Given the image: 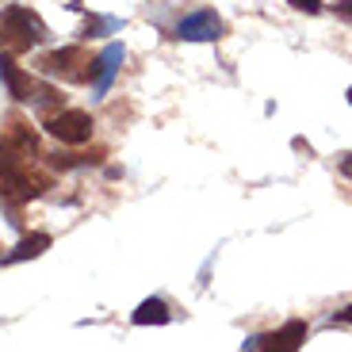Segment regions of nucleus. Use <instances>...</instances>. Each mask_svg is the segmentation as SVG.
I'll return each instance as SVG.
<instances>
[{
    "label": "nucleus",
    "instance_id": "obj_1",
    "mask_svg": "<svg viewBox=\"0 0 352 352\" xmlns=\"http://www.w3.org/2000/svg\"><path fill=\"white\" fill-rule=\"evenodd\" d=\"M46 38H50V31L31 8H23V4L0 8V43H8V50H31Z\"/></svg>",
    "mask_w": 352,
    "mask_h": 352
},
{
    "label": "nucleus",
    "instance_id": "obj_2",
    "mask_svg": "<svg viewBox=\"0 0 352 352\" xmlns=\"http://www.w3.org/2000/svg\"><path fill=\"white\" fill-rule=\"evenodd\" d=\"M0 80H4V88H8V96L19 100V104H38V107H58L62 104L58 88L43 85L38 77H31L27 69H19L12 54H0Z\"/></svg>",
    "mask_w": 352,
    "mask_h": 352
},
{
    "label": "nucleus",
    "instance_id": "obj_3",
    "mask_svg": "<svg viewBox=\"0 0 352 352\" xmlns=\"http://www.w3.org/2000/svg\"><path fill=\"white\" fill-rule=\"evenodd\" d=\"M50 188L46 176H35L27 168V161H16V157H4L0 161V203H31L35 195H43Z\"/></svg>",
    "mask_w": 352,
    "mask_h": 352
},
{
    "label": "nucleus",
    "instance_id": "obj_4",
    "mask_svg": "<svg viewBox=\"0 0 352 352\" xmlns=\"http://www.w3.org/2000/svg\"><path fill=\"white\" fill-rule=\"evenodd\" d=\"M38 69L46 77H62V80H92L96 69V58L85 50V46H62V50H50L38 58Z\"/></svg>",
    "mask_w": 352,
    "mask_h": 352
},
{
    "label": "nucleus",
    "instance_id": "obj_5",
    "mask_svg": "<svg viewBox=\"0 0 352 352\" xmlns=\"http://www.w3.org/2000/svg\"><path fill=\"white\" fill-rule=\"evenodd\" d=\"M46 134L50 138H58L62 146H85L88 138H92V115L88 111H77V107H62V111L46 115Z\"/></svg>",
    "mask_w": 352,
    "mask_h": 352
},
{
    "label": "nucleus",
    "instance_id": "obj_6",
    "mask_svg": "<svg viewBox=\"0 0 352 352\" xmlns=\"http://www.w3.org/2000/svg\"><path fill=\"white\" fill-rule=\"evenodd\" d=\"M222 35H226V23L214 8H195L176 23V38H184V43H214Z\"/></svg>",
    "mask_w": 352,
    "mask_h": 352
},
{
    "label": "nucleus",
    "instance_id": "obj_7",
    "mask_svg": "<svg viewBox=\"0 0 352 352\" xmlns=\"http://www.w3.org/2000/svg\"><path fill=\"white\" fill-rule=\"evenodd\" d=\"M0 150L16 161L38 157V138H35V131H31V123L19 119V115H12L8 123H4V134H0Z\"/></svg>",
    "mask_w": 352,
    "mask_h": 352
},
{
    "label": "nucleus",
    "instance_id": "obj_8",
    "mask_svg": "<svg viewBox=\"0 0 352 352\" xmlns=\"http://www.w3.org/2000/svg\"><path fill=\"white\" fill-rule=\"evenodd\" d=\"M302 341H307V322H287L283 329H276V333H261V337H249L241 349L256 352V349H276V352H295L302 349Z\"/></svg>",
    "mask_w": 352,
    "mask_h": 352
},
{
    "label": "nucleus",
    "instance_id": "obj_9",
    "mask_svg": "<svg viewBox=\"0 0 352 352\" xmlns=\"http://www.w3.org/2000/svg\"><path fill=\"white\" fill-rule=\"evenodd\" d=\"M123 58H126V50L119 43L104 46V54L96 58V69H92V92H96V96H104L107 88H111V80H115V73H119V65H123Z\"/></svg>",
    "mask_w": 352,
    "mask_h": 352
},
{
    "label": "nucleus",
    "instance_id": "obj_10",
    "mask_svg": "<svg viewBox=\"0 0 352 352\" xmlns=\"http://www.w3.org/2000/svg\"><path fill=\"white\" fill-rule=\"evenodd\" d=\"M50 245H54L50 234H27V238L19 241L8 256H0V264H19V261H31V256H43Z\"/></svg>",
    "mask_w": 352,
    "mask_h": 352
},
{
    "label": "nucleus",
    "instance_id": "obj_11",
    "mask_svg": "<svg viewBox=\"0 0 352 352\" xmlns=\"http://www.w3.org/2000/svg\"><path fill=\"white\" fill-rule=\"evenodd\" d=\"M168 318H173V314H168V302L165 299H146L131 314V322H134V326H165Z\"/></svg>",
    "mask_w": 352,
    "mask_h": 352
},
{
    "label": "nucleus",
    "instance_id": "obj_12",
    "mask_svg": "<svg viewBox=\"0 0 352 352\" xmlns=\"http://www.w3.org/2000/svg\"><path fill=\"white\" fill-rule=\"evenodd\" d=\"M100 157H104V150H96V153H54L50 165L62 168V173H69V168H80V165H96Z\"/></svg>",
    "mask_w": 352,
    "mask_h": 352
},
{
    "label": "nucleus",
    "instance_id": "obj_13",
    "mask_svg": "<svg viewBox=\"0 0 352 352\" xmlns=\"http://www.w3.org/2000/svg\"><path fill=\"white\" fill-rule=\"evenodd\" d=\"M291 8H299V12H310V16H318L322 12V0H287Z\"/></svg>",
    "mask_w": 352,
    "mask_h": 352
},
{
    "label": "nucleus",
    "instance_id": "obj_14",
    "mask_svg": "<svg viewBox=\"0 0 352 352\" xmlns=\"http://www.w3.org/2000/svg\"><path fill=\"white\" fill-rule=\"evenodd\" d=\"M333 322H344V326H352V307H344V310H341V314H337V318H333Z\"/></svg>",
    "mask_w": 352,
    "mask_h": 352
},
{
    "label": "nucleus",
    "instance_id": "obj_15",
    "mask_svg": "<svg viewBox=\"0 0 352 352\" xmlns=\"http://www.w3.org/2000/svg\"><path fill=\"white\" fill-rule=\"evenodd\" d=\"M337 16H352V0H341V4H337Z\"/></svg>",
    "mask_w": 352,
    "mask_h": 352
},
{
    "label": "nucleus",
    "instance_id": "obj_16",
    "mask_svg": "<svg viewBox=\"0 0 352 352\" xmlns=\"http://www.w3.org/2000/svg\"><path fill=\"white\" fill-rule=\"evenodd\" d=\"M341 173H344V176H349V180H352V153H349V157H344V161H341Z\"/></svg>",
    "mask_w": 352,
    "mask_h": 352
},
{
    "label": "nucleus",
    "instance_id": "obj_17",
    "mask_svg": "<svg viewBox=\"0 0 352 352\" xmlns=\"http://www.w3.org/2000/svg\"><path fill=\"white\" fill-rule=\"evenodd\" d=\"M349 107H352V88H349Z\"/></svg>",
    "mask_w": 352,
    "mask_h": 352
}]
</instances>
